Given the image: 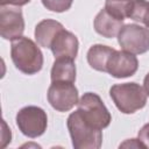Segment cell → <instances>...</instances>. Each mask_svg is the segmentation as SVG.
<instances>
[{"mask_svg": "<svg viewBox=\"0 0 149 149\" xmlns=\"http://www.w3.org/2000/svg\"><path fill=\"white\" fill-rule=\"evenodd\" d=\"M63 24L58 21L45 19L38 22L35 27V38L37 43L43 48H50L52 41L57 36V34L63 30Z\"/></svg>", "mask_w": 149, "mask_h": 149, "instance_id": "obj_12", "label": "cell"}, {"mask_svg": "<svg viewBox=\"0 0 149 149\" xmlns=\"http://www.w3.org/2000/svg\"><path fill=\"white\" fill-rule=\"evenodd\" d=\"M72 1L73 0H42V3L47 9L51 12L62 13L71 7Z\"/></svg>", "mask_w": 149, "mask_h": 149, "instance_id": "obj_17", "label": "cell"}, {"mask_svg": "<svg viewBox=\"0 0 149 149\" xmlns=\"http://www.w3.org/2000/svg\"><path fill=\"white\" fill-rule=\"evenodd\" d=\"M118 42L125 51L144 54L149 50V29L135 23L125 24L118 34Z\"/></svg>", "mask_w": 149, "mask_h": 149, "instance_id": "obj_6", "label": "cell"}, {"mask_svg": "<svg viewBox=\"0 0 149 149\" xmlns=\"http://www.w3.org/2000/svg\"><path fill=\"white\" fill-rule=\"evenodd\" d=\"M50 49L55 58L66 57L74 59L78 52V40L72 33L63 29L52 41Z\"/></svg>", "mask_w": 149, "mask_h": 149, "instance_id": "obj_10", "label": "cell"}, {"mask_svg": "<svg viewBox=\"0 0 149 149\" xmlns=\"http://www.w3.org/2000/svg\"><path fill=\"white\" fill-rule=\"evenodd\" d=\"M133 2L134 0H106L105 9L113 16L125 20V17L129 16Z\"/></svg>", "mask_w": 149, "mask_h": 149, "instance_id": "obj_15", "label": "cell"}, {"mask_svg": "<svg viewBox=\"0 0 149 149\" xmlns=\"http://www.w3.org/2000/svg\"><path fill=\"white\" fill-rule=\"evenodd\" d=\"M48 101L58 112H68L78 104V90L73 83L52 81L48 88Z\"/></svg>", "mask_w": 149, "mask_h": 149, "instance_id": "obj_7", "label": "cell"}, {"mask_svg": "<svg viewBox=\"0 0 149 149\" xmlns=\"http://www.w3.org/2000/svg\"><path fill=\"white\" fill-rule=\"evenodd\" d=\"M30 0H0V5L1 6H6V5H13V6H23L26 3H28Z\"/></svg>", "mask_w": 149, "mask_h": 149, "instance_id": "obj_20", "label": "cell"}, {"mask_svg": "<svg viewBox=\"0 0 149 149\" xmlns=\"http://www.w3.org/2000/svg\"><path fill=\"white\" fill-rule=\"evenodd\" d=\"M68 129L76 149H98L102 142V133L90 126L77 109L68 118Z\"/></svg>", "mask_w": 149, "mask_h": 149, "instance_id": "obj_2", "label": "cell"}, {"mask_svg": "<svg viewBox=\"0 0 149 149\" xmlns=\"http://www.w3.org/2000/svg\"><path fill=\"white\" fill-rule=\"evenodd\" d=\"M139 140L146 146V148H149V123L144 125L140 132H139Z\"/></svg>", "mask_w": 149, "mask_h": 149, "instance_id": "obj_18", "label": "cell"}, {"mask_svg": "<svg viewBox=\"0 0 149 149\" xmlns=\"http://www.w3.org/2000/svg\"><path fill=\"white\" fill-rule=\"evenodd\" d=\"M109 95L121 113L132 114L146 106L147 93L144 87L136 83H125L113 85Z\"/></svg>", "mask_w": 149, "mask_h": 149, "instance_id": "obj_3", "label": "cell"}, {"mask_svg": "<svg viewBox=\"0 0 149 149\" xmlns=\"http://www.w3.org/2000/svg\"><path fill=\"white\" fill-rule=\"evenodd\" d=\"M77 105L81 116L90 126L100 130L109 126L112 120L111 113L98 94L87 92L79 99Z\"/></svg>", "mask_w": 149, "mask_h": 149, "instance_id": "obj_4", "label": "cell"}, {"mask_svg": "<svg viewBox=\"0 0 149 149\" xmlns=\"http://www.w3.org/2000/svg\"><path fill=\"white\" fill-rule=\"evenodd\" d=\"M120 148H146V146L139 139H132V140H127L123 143H121Z\"/></svg>", "mask_w": 149, "mask_h": 149, "instance_id": "obj_19", "label": "cell"}, {"mask_svg": "<svg viewBox=\"0 0 149 149\" xmlns=\"http://www.w3.org/2000/svg\"><path fill=\"white\" fill-rule=\"evenodd\" d=\"M115 49L102 45V44H94L87 51V62L90 66L97 71L106 72V65L108 62L109 56L114 52Z\"/></svg>", "mask_w": 149, "mask_h": 149, "instance_id": "obj_14", "label": "cell"}, {"mask_svg": "<svg viewBox=\"0 0 149 149\" xmlns=\"http://www.w3.org/2000/svg\"><path fill=\"white\" fill-rule=\"evenodd\" d=\"M123 27V20H120L112 14H109L105 8L101 9L94 19V29L95 31L107 38L115 37L120 29Z\"/></svg>", "mask_w": 149, "mask_h": 149, "instance_id": "obj_11", "label": "cell"}, {"mask_svg": "<svg viewBox=\"0 0 149 149\" xmlns=\"http://www.w3.org/2000/svg\"><path fill=\"white\" fill-rule=\"evenodd\" d=\"M76 80V65L72 58H56L51 69V81H69Z\"/></svg>", "mask_w": 149, "mask_h": 149, "instance_id": "obj_13", "label": "cell"}, {"mask_svg": "<svg viewBox=\"0 0 149 149\" xmlns=\"http://www.w3.org/2000/svg\"><path fill=\"white\" fill-rule=\"evenodd\" d=\"M128 17L134 21H139L149 28V1L134 0Z\"/></svg>", "mask_w": 149, "mask_h": 149, "instance_id": "obj_16", "label": "cell"}, {"mask_svg": "<svg viewBox=\"0 0 149 149\" xmlns=\"http://www.w3.org/2000/svg\"><path fill=\"white\" fill-rule=\"evenodd\" d=\"M24 30V20L19 8L1 6L0 10V34L5 40L14 41L21 37Z\"/></svg>", "mask_w": 149, "mask_h": 149, "instance_id": "obj_9", "label": "cell"}, {"mask_svg": "<svg viewBox=\"0 0 149 149\" xmlns=\"http://www.w3.org/2000/svg\"><path fill=\"white\" fill-rule=\"evenodd\" d=\"M137 68L139 61L134 54L125 50H114L108 58L106 72L114 78H126L133 76L137 71Z\"/></svg>", "mask_w": 149, "mask_h": 149, "instance_id": "obj_8", "label": "cell"}, {"mask_svg": "<svg viewBox=\"0 0 149 149\" xmlns=\"http://www.w3.org/2000/svg\"><path fill=\"white\" fill-rule=\"evenodd\" d=\"M143 87H144V91H146L147 95H149V73H147V76L144 77V80H143Z\"/></svg>", "mask_w": 149, "mask_h": 149, "instance_id": "obj_21", "label": "cell"}, {"mask_svg": "<svg viewBox=\"0 0 149 149\" xmlns=\"http://www.w3.org/2000/svg\"><path fill=\"white\" fill-rule=\"evenodd\" d=\"M16 125L23 135L31 139L38 137L47 129V113L37 106L23 107L16 114Z\"/></svg>", "mask_w": 149, "mask_h": 149, "instance_id": "obj_5", "label": "cell"}, {"mask_svg": "<svg viewBox=\"0 0 149 149\" xmlns=\"http://www.w3.org/2000/svg\"><path fill=\"white\" fill-rule=\"evenodd\" d=\"M12 61L17 70L26 74H34L42 69L43 55L34 41L28 37H19L12 41Z\"/></svg>", "mask_w": 149, "mask_h": 149, "instance_id": "obj_1", "label": "cell"}]
</instances>
